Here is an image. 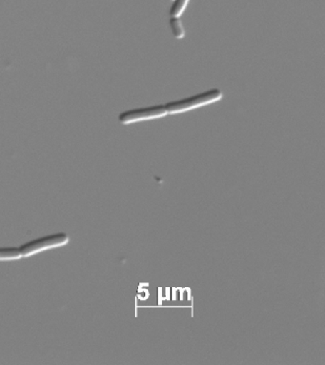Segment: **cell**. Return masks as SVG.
Returning a JSON list of instances; mask_svg holds the SVG:
<instances>
[{
  "label": "cell",
  "instance_id": "6da1fadb",
  "mask_svg": "<svg viewBox=\"0 0 325 365\" xmlns=\"http://www.w3.org/2000/svg\"><path fill=\"white\" fill-rule=\"evenodd\" d=\"M223 97L222 91L212 89L206 91L202 94L193 96V97L183 98L182 101H172L165 104V107L168 114H179L191 111V110L199 108L200 106H208V104L217 103Z\"/></svg>",
  "mask_w": 325,
  "mask_h": 365
},
{
  "label": "cell",
  "instance_id": "7a4b0ae2",
  "mask_svg": "<svg viewBox=\"0 0 325 365\" xmlns=\"http://www.w3.org/2000/svg\"><path fill=\"white\" fill-rule=\"evenodd\" d=\"M70 242V237L65 233L50 235L38 239L30 240L19 248L22 257L33 256L49 249L58 248L66 245Z\"/></svg>",
  "mask_w": 325,
  "mask_h": 365
},
{
  "label": "cell",
  "instance_id": "3957f363",
  "mask_svg": "<svg viewBox=\"0 0 325 365\" xmlns=\"http://www.w3.org/2000/svg\"><path fill=\"white\" fill-rule=\"evenodd\" d=\"M167 115L168 113L166 111L165 106H155L121 113L118 120L121 124L127 125V124L138 123V121L155 120V118H163Z\"/></svg>",
  "mask_w": 325,
  "mask_h": 365
},
{
  "label": "cell",
  "instance_id": "277c9868",
  "mask_svg": "<svg viewBox=\"0 0 325 365\" xmlns=\"http://www.w3.org/2000/svg\"><path fill=\"white\" fill-rule=\"evenodd\" d=\"M22 257L19 248L6 247L0 248V262L21 259Z\"/></svg>",
  "mask_w": 325,
  "mask_h": 365
},
{
  "label": "cell",
  "instance_id": "5b68a950",
  "mask_svg": "<svg viewBox=\"0 0 325 365\" xmlns=\"http://www.w3.org/2000/svg\"><path fill=\"white\" fill-rule=\"evenodd\" d=\"M170 26L172 32H173V35L176 36L177 39H182L185 38V28H183L182 21H180L179 16H172L170 19Z\"/></svg>",
  "mask_w": 325,
  "mask_h": 365
},
{
  "label": "cell",
  "instance_id": "8992f818",
  "mask_svg": "<svg viewBox=\"0 0 325 365\" xmlns=\"http://www.w3.org/2000/svg\"><path fill=\"white\" fill-rule=\"evenodd\" d=\"M189 0H175L172 5L170 14L172 16H180L187 6Z\"/></svg>",
  "mask_w": 325,
  "mask_h": 365
}]
</instances>
